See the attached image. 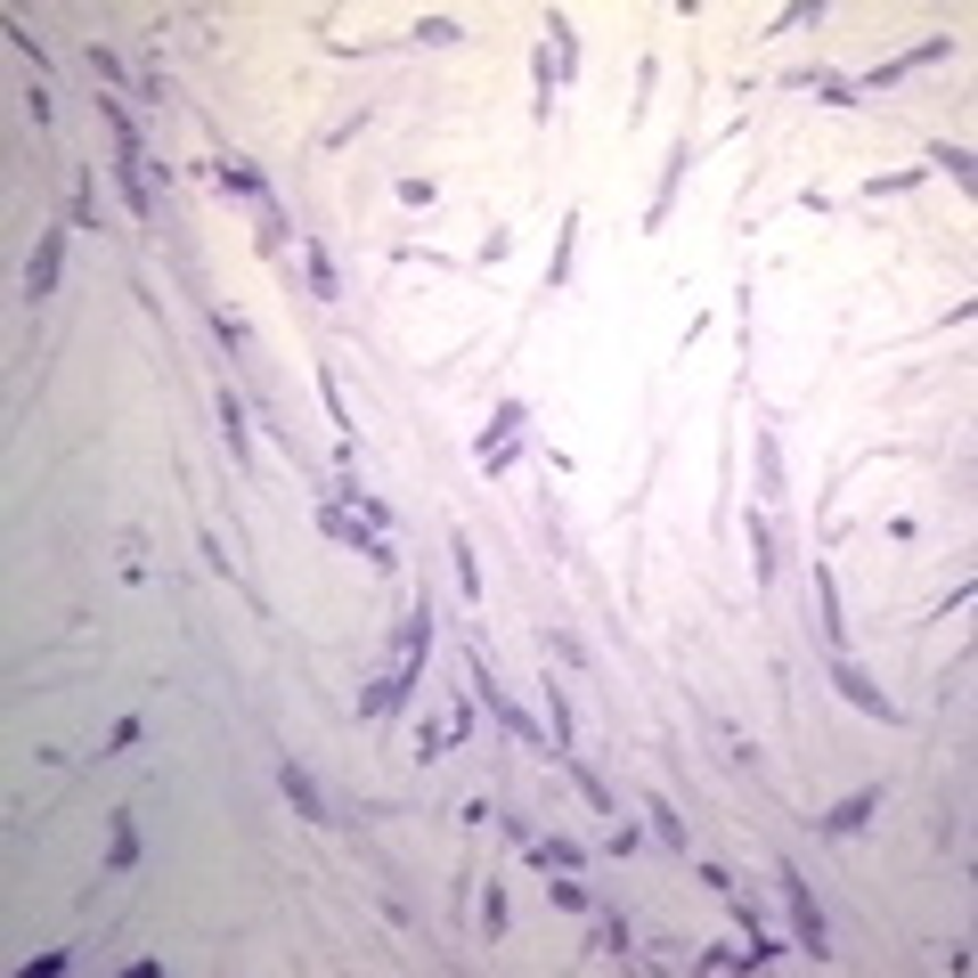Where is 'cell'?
<instances>
[{
	"mask_svg": "<svg viewBox=\"0 0 978 978\" xmlns=\"http://www.w3.org/2000/svg\"><path fill=\"white\" fill-rule=\"evenodd\" d=\"M213 180H221V189H237V196H261V204H269V180H261L245 155H221V163H213Z\"/></svg>",
	"mask_w": 978,
	"mask_h": 978,
	"instance_id": "ba28073f",
	"label": "cell"
},
{
	"mask_svg": "<svg viewBox=\"0 0 978 978\" xmlns=\"http://www.w3.org/2000/svg\"><path fill=\"white\" fill-rule=\"evenodd\" d=\"M807 595H816V628H824V644L840 653V644H848V620H840V579H831V563L807 571Z\"/></svg>",
	"mask_w": 978,
	"mask_h": 978,
	"instance_id": "3957f363",
	"label": "cell"
},
{
	"mask_svg": "<svg viewBox=\"0 0 978 978\" xmlns=\"http://www.w3.org/2000/svg\"><path fill=\"white\" fill-rule=\"evenodd\" d=\"M644 816H653V831H660L669 848H685V824H677V807H669V799H644Z\"/></svg>",
	"mask_w": 978,
	"mask_h": 978,
	"instance_id": "ac0fdd59",
	"label": "cell"
},
{
	"mask_svg": "<svg viewBox=\"0 0 978 978\" xmlns=\"http://www.w3.org/2000/svg\"><path fill=\"white\" fill-rule=\"evenodd\" d=\"M449 555H456V588H465V603H482V563H473V538L456 530V538H449Z\"/></svg>",
	"mask_w": 978,
	"mask_h": 978,
	"instance_id": "4fadbf2b",
	"label": "cell"
},
{
	"mask_svg": "<svg viewBox=\"0 0 978 978\" xmlns=\"http://www.w3.org/2000/svg\"><path fill=\"white\" fill-rule=\"evenodd\" d=\"M775 889H783V905H791V929H799V946L816 954H831V929H824V913H816V898H807V881H799V864H775Z\"/></svg>",
	"mask_w": 978,
	"mask_h": 978,
	"instance_id": "6da1fadb",
	"label": "cell"
},
{
	"mask_svg": "<svg viewBox=\"0 0 978 978\" xmlns=\"http://www.w3.org/2000/svg\"><path fill=\"white\" fill-rule=\"evenodd\" d=\"M286 799H294V816H310V824H335V816H326V799H319V783H310L302 766H286Z\"/></svg>",
	"mask_w": 978,
	"mask_h": 978,
	"instance_id": "30bf717a",
	"label": "cell"
},
{
	"mask_svg": "<svg viewBox=\"0 0 978 978\" xmlns=\"http://www.w3.org/2000/svg\"><path fill=\"white\" fill-rule=\"evenodd\" d=\"M547 742H555V759H571V701H563V685H547Z\"/></svg>",
	"mask_w": 978,
	"mask_h": 978,
	"instance_id": "7c38bea8",
	"label": "cell"
},
{
	"mask_svg": "<svg viewBox=\"0 0 978 978\" xmlns=\"http://www.w3.org/2000/svg\"><path fill=\"white\" fill-rule=\"evenodd\" d=\"M57 269H66V228H41V245H33V261H25V294H57Z\"/></svg>",
	"mask_w": 978,
	"mask_h": 978,
	"instance_id": "277c9868",
	"label": "cell"
},
{
	"mask_svg": "<svg viewBox=\"0 0 978 978\" xmlns=\"http://www.w3.org/2000/svg\"><path fill=\"white\" fill-rule=\"evenodd\" d=\"M302 261H310V294H319V302H335L343 286H335V261H326V245H319V237H302Z\"/></svg>",
	"mask_w": 978,
	"mask_h": 978,
	"instance_id": "8fae6325",
	"label": "cell"
},
{
	"mask_svg": "<svg viewBox=\"0 0 978 978\" xmlns=\"http://www.w3.org/2000/svg\"><path fill=\"white\" fill-rule=\"evenodd\" d=\"M523 424H530V408H523V400H497L490 432H482V473H506V465H514V449H523Z\"/></svg>",
	"mask_w": 978,
	"mask_h": 978,
	"instance_id": "7a4b0ae2",
	"label": "cell"
},
{
	"mask_svg": "<svg viewBox=\"0 0 978 978\" xmlns=\"http://www.w3.org/2000/svg\"><path fill=\"white\" fill-rule=\"evenodd\" d=\"M482 929H490V938H506V889H497V881H490V898H482Z\"/></svg>",
	"mask_w": 978,
	"mask_h": 978,
	"instance_id": "d6986e66",
	"label": "cell"
},
{
	"mask_svg": "<svg viewBox=\"0 0 978 978\" xmlns=\"http://www.w3.org/2000/svg\"><path fill=\"white\" fill-rule=\"evenodd\" d=\"M319 400H326V416L351 432V400H343V384H335V376H319Z\"/></svg>",
	"mask_w": 978,
	"mask_h": 978,
	"instance_id": "ffe728a7",
	"label": "cell"
},
{
	"mask_svg": "<svg viewBox=\"0 0 978 978\" xmlns=\"http://www.w3.org/2000/svg\"><path fill=\"white\" fill-rule=\"evenodd\" d=\"M595 946L620 954V946H628V922H620V913H603V922H595Z\"/></svg>",
	"mask_w": 978,
	"mask_h": 978,
	"instance_id": "44dd1931",
	"label": "cell"
},
{
	"mask_svg": "<svg viewBox=\"0 0 978 978\" xmlns=\"http://www.w3.org/2000/svg\"><path fill=\"white\" fill-rule=\"evenodd\" d=\"M759 497H783V449H775V432H759Z\"/></svg>",
	"mask_w": 978,
	"mask_h": 978,
	"instance_id": "5bb4252c",
	"label": "cell"
},
{
	"mask_svg": "<svg viewBox=\"0 0 978 978\" xmlns=\"http://www.w3.org/2000/svg\"><path fill=\"white\" fill-rule=\"evenodd\" d=\"M523 848H530L538 872H579V864H588V857H579V840H523Z\"/></svg>",
	"mask_w": 978,
	"mask_h": 978,
	"instance_id": "9c48e42d",
	"label": "cell"
},
{
	"mask_svg": "<svg viewBox=\"0 0 978 978\" xmlns=\"http://www.w3.org/2000/svg\"><path fill=\"white\" fill-rule=\"evenodd\" d=\"M751 571H759V588L775 579V530H766V523H751Z\"/></svg>",
	"mask_w": 978,
	"mask_h": 978,
	"instance_id": "e0dca14e",
	"label": "cell"
},
{
	"mask_svg": "<svg viewBox=\"0 0 978 978\" xmlns=\"http://www.w3.org/2000/svg\"><path fill=\"white\" fill-rule=\"evenodd\" d=\"M831 685H840V694L857 701V710H872V718H898V701H889L881 685H872V677L857 669V660H831Z\"/></svg>",
	"mask_w": 978,
	"mask_h": 978,
	"instance_id": "5b68a950",
	"label": "cell"
},
{
	"mask_svg": "<svg viewBox=\"0 0 978 978\" xmlns=\"http://www.w3.org/2000/svg\"><path fill=\"white\" fill-rule=\"evenodd\" d=\"M213 335H221L228 351H245V343H254V335H245V319H228V310H213Z\"/></svg>",
	"mask_w": 978,
	"mask_h": 978,
	"instance_id": "7402d4cb",
	"label": "cell"
},
{
	"mask_svg": "<svg viewBox=\"0 0 978 978\" xmlns=\"http://www.w3.org/2000/svg\"><path fill=\"white\" fill-rule=\"evenodd\" d=\"M221 441H228V456H237L245 473H254V424H245V400H237V391H221Z\"/></svg>",
	"mask_w": 978,
	"mask_h": 978,
	"instance_id": "52a82bcc",
	"label": "cell"
},
{
	"mask_svg": "<svg viewBox=\"0 0 978 978\" xmlns=\"http://www.w3.org/2000/svg\"><path fill=\"white\" fill-rule=\"evenodd\" d=\"M139 864V824L131 816H115V848H107V872H131Z\"/></svg>",
	"mask_w": 978,
	"mask_h": 978,
	"instance_id": "2e32d148",
	"label": "cell"
},
{
	"mask_svg": "<svg viewBox=\"0 0 978 978\" xmlns=\"http://www.w3.org/2000/svg\"><path fill=\"white\" fill-rule=\"evenodd\" d=\"M872 816H881V783H864V791H848V799L840 807H824V831H857V824H872Z\"/></svg>",
	"mask_w": 978,
	"mask_h": 978,
	"instance_id": "8992f818",
	"label": "cell"
},
{
	"mask_svg": "<svg viewBox=\"0 0 978 978\" xmlns=\"http://www.w3.org/2000/svg\"><path fill=\"white\" fill-rule=\"evenodd\" d=\"M563 766H571V775H579V791H588V807H595V816H620V807H612V791H603V775H595V766H588V759H579V751H571Z\"/></svg>",
	"mask_w": 978,
	"mask_h": 978,
	"instance_id": "9a60e30c",
	"label": "cell"
}]
</instances>
